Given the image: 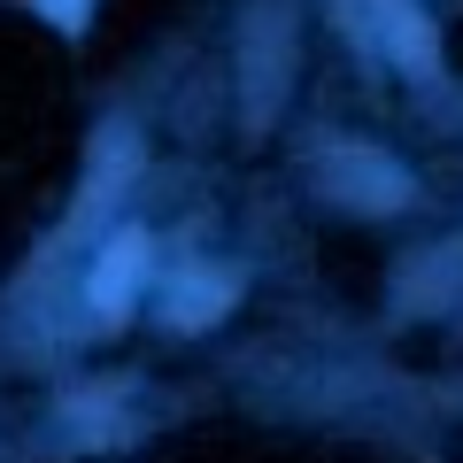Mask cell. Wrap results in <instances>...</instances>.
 Listing matches in <instances>:
<instances>
[{"label": "cell", "instance_id": "cell-3", "mask_svg": "<svg viewBox=\"0 0 463 463\" xmlns=\"http://www.w3.org/2000/svg\"><path fill=\"white\" fill-rule=\"evenodd\" d=\"M132 170H139V139L124 132V124H109V132L93 139V178H85V201L70 209V224H93V216L124 194V178H132Z\"/></svg>", "mask_w": 463, "mask_h": 463}, {"label": "cell", "instance_id": "cell-1", "mask_svg": "<svg viewBox=\"0 0 463 463\" xmlns=\"http://www.w3.org/2000/svg\"><path fill=\"white\" fill-rule=\"evenodd\" d=\"M317 185H325L332 201H347V209H402V201H410V178H402L386 155H371V147H332L325 163H317Z\"/></svg>", "mask_w": 463, "mask_h": 463}, {"label": "cell", "instance_id": "cell-5", "mask_svg": "<svg viewBox=\"0 0 463 463\" xmlns=\"http://www.w3.org/2000/svg\"><path fill=\"white\" fill-rule=\"evenodd\" d=\"M379 24H386V39H394V54L410 70H432V24L417 16L410 0H379Z\"/></svg>", "mask_w": 463, "mask_h": 463}, {"label": "cell", "instance_id": "cell-2", "mask_svg": "<svg viewBox=\"0 0 463 463\" xmlns=\"http://www.w3.org/2000/svg\"><path fill=\"white\" fill-rule=\"evenodd\" d=\"M147 279V232H116L109 248H100L93 279H85V301H93L100 325H116V317L132 309V286Z\"/></svg>", "mask_w": 463, "mask_h": 463}, {"label": "cell", "instance_id": "cell-6", "mask_svg": "<svg viewBox=\"0 0 463 463\" xmlns=\"http://www.w3.org/2000/svg\"><path fill=\"white\" fill-rule=\"evenodd\" d=\"M32 16H47L62 39H85V24H93V0H24Z\"/></svg>", "mask_w": 463, "mask_h": 463}, {"label": "cell", "instance_id": "cell-4", "mask_svg": "<svg viewBox=\"0 0 463 463\" xmlns=\"http://www.w3.org/2000/svg\"><path fill=\"white\" fill-rule=\"evenodd\" d=\"M232 301V279H201V270H185L178 294H170V325L194 332V325H216V309Z\"/></svg>", "mask_w": 463, "mask_h": 463}]
</instances>
